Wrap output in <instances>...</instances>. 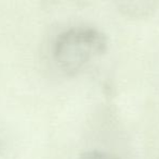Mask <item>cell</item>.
<instances>
[{
	"instance_id": "obj_1",
	"label": "cell",
	"mask_w": 159,
	"mask_h": 159,
	"mask_svg": "<svg viewBox=\"0 0 159 159\" xmlns=\"http://www.w3.org/2000/svg\"><path fill=\"white\" fill-rule=\"evenodd\" d=\"M109 39L94 26H73L57 36L52 57L57 67L69 77L80 73L93 60L108 51Z\"/></svg>"
},
{
	"instance_id": "obj_2",
	"label": "cell",
	"mask_w": 159,
	"mask_h": 159,
	"mask_svg": "<svg viewBox=\"0 0 159 159\" xmlns=\"http://www.w3.org/2000/svg\"><path fill=\"white\" fill-rule=\"evenodd\" d=\"M116 9L124 17L142 20L152 17L158 7L159 0H113Z\"/></svg>"
},
{
	"instance_id": "obj_3",
	"label": "cell",
	"mask_w": 159,
	"mask_h": 159,
	"mask_svg": "<svg viewBox=\"0 0 159 159\" xmlns=\"http://www.w3.org/2000/svg\"><path fill=\"white\" fill-rule=\"evenodd\" d=\"M86 0H42L44 7L50 9H69L80 7Z\"/></svg>"
},
{
	"instance_id": "obj_4",
	"label": "cell",
	"mask_w": 159,
	"mask_h": 159,
	"mask_svg": "<svg viewBox=\"0 0 159 159\" xmlns=\"http://www.w3.org/2000/svg\"><path fill=\"white\" fill-rule=\"evenodd\" d=\"M78 159H120L117 155L102 149H90L86 151L78 157Z\"/></svg>"
}]
</instances>
